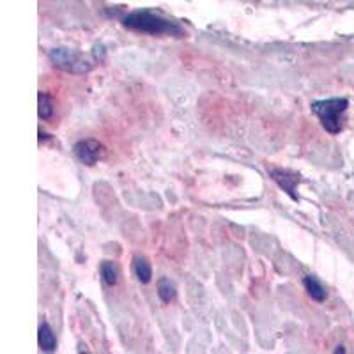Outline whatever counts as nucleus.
Wrapping results in <instances>:
<instances>
[{
  "instance_id": "2",
  "label": "nucleus",
  "mask_w": 354,
  "mask_h": 354,
  "mask_svg": "<svg viewBox=\"0 0 354 354\" xmlns=\"http://www.w3.org/2000/svg\"><path fill=\"white\" fill-rule=\"evenodd\" d=\"M347 106H349V101L346 97H330V100L315 101L312 105V112L319 117L322 128L330 135H337L342 131V117Z\"/></svg>"
},
{
  "instance_id": "8",
  "label": "nucleus",
  "mask_w": 354,
  "mask_h": 354,
  "mask_svg": "<svg viewBox=\"0 0 354 354\" xmlns=\"http://www.w3.org/2000/svg\"><path fill=\"white\" fill-rule=\"evenodd\" d=\"M39 346L41 349L50 353V351L55 349V335H53L52 328L48 324H41L39 328Z\"/></svg>"
},
{
  "instance_id": "9",
  "label": "nucleus",
  "mask_w": 354,
  "mask_h": 354,
  "mask_svg": "<svg viewBox=\"0 0 354 354\" xmlns=\"http://www.w3.org/2000/svg\"><path fill=\"white\" fill-rule=\"evenodd\" d=\"M158 296L163 303H170L176 298V286L170 282L169 278H161L158 282Z\"/></svg>"
},
{
  "instance_id": "5",
  "label": "nucleus",
  "mask_w": 354,
  "mask_h": 354,
  "mask_svg": "<svg viewBox=\"0 0 354 354\" xmlns=\"http://www.w3.org/2000/svg\"><path fill=\"white\" fill-rule=\"evenodd\" d=\"M271 176H273L274 181L282 186L290 197L296 198V195H294V186H296V183H299V176H296V174H289L286 172V170H274V169H271Z\"/></svg>"
},
{
  "instance_id": "1",
  "label": "nucleus",
  "mask_w": 354,
  "mask_h": 354,
  "mask_svg": "<svg viewBox=\"0 0 354 354\" xmlns=\"http://www.w3.org/2000/svg\"><path fill=\"white\" fill-rule=\"evenodd\" d=\"M122 24L131 30L144 34H153V36H163V34H170V36H183L181 27H177L174 21L165 20V18L158 17L151 11H135L128 17L122 18Z\"/></svg>"
},
{
  "instance_id": "10",
  "label": "nucleus",
  "mask_w": 354,
  "mask_h": 354,
  "mask_svg": "<svg viewBox=\"0 0 354 354\" xmlns=\"http://www.w3.org/2000/svg\"><path fill=\"white\" fill-rule=\"evenodd\" d=\"M101 277H103L106 286H115L119 282V271H117L112 262H103L101 264Z\"/></svg>"
},
{
  "instance_id": "11",
  "label": "nucleus",
  "mask_w": 354,
  "mask_h": 354,
  "mask_svg": "<svg viewBox=\"0 0 354 354\" xmlns=\"http://www.w3.org/2000/svg\"><path fill=\"white\" fill-rule=\"evenodd\" d=\"M53 115V103L46 93H39V117L41 119H50Z\"/></svg>"
},
{
  "instance_id": "3",
  "label": "nucleus",
  "mask_w": 354,
  "mask_h": 354,
  "mask_svg": "<svg viewBox=\"0 0 354 354\" xmlns=\"http://www.w3.org/2000/svg\"><path fill=\"white\" fill-rule=\"evenodd\" d=\"M50 59L57 68L64 69V71L84 73L91 69V62L82 53L71 52V50H53L50 53Z\"/></svg>"
},
{
  "instance_id": "7",
  "label": "nucleus",
  "mask_w": 354,
  "mask_h": 354,
  "mask_svg": "<svg viewBox=\"0 0 354 354\" xmlns=\"http://www.w3.org/2000/svg\"><path fill=\"white\" fill-rule=\"evenodd\" d=\"M133 270H135V274L140 280L142 283H149L151 282V264L147 262L145 257H135V262H133Z\"/></svg>"
},
{
  "instance_id": "4",
  "label": "nucleus",
  "mask_w": 354,
  "mask_h": 354,
  "mask_svg": "<svg viewBox=\"0 0 354 354\" xmlns=\"http://www.w3.org/2000/svg\"><path fill=\"white\" fill-rule=\"evenodd\" d=\"M75 154L85 165H94L103 156V145L96 140H80L75 145Z\"/></svg>"
},
{
  "instance_id": "6",
  "label": "nucleus",
  "mask_w": 354,
  "mask_h": 354,
  "mask_svg": "<svg viewBox=\"0 0 354 354\" xmlns=\"http://www.w3.org/2000/svg\"><path fill=\"white\" fill-rule=\"evenodd\" d=\"M303 286H305L306 292L310 294V298L315 299V301H324L326 299V289L321 286L319 280H315L314 277H306L303 280Z\"/></svg>"
}]
</instances>
